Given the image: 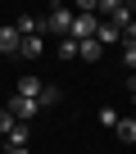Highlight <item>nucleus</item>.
Listing matches in <instances>:
<instances>
[{
    "instance_id": "nucleus-13",
    "label": "nucleus",
    "mask_w": 136,
    "mask_h": 154,
    "mask_svg": "<svg viewBox=\"0 0 136 154\" xmlns=\"http://www.w3.org/2000/svg\"><path fill=\"white\" fill-rule=\"evenodd\" d=\"M59 59H77V41L73 36H59V50H54Z\"/></svg>"
},
{
    "instance_id": "nucleus-7",
    "label": "nucleus",
    "mask_w": 136,
    "mask_h": 154,
    "mask_svg": "<svg viewBox=\"0 0 136 154\" xmlns=\"http://www.w3.org/2000/svg\"><path fill=\"white\" fill-rule=\"evenodd\" d=\"M27 140H32V127H27V122H14V127L5 131V149H23Z\"/></svg>"
},
{
    "instance_id": "nucleus-1",
    "label": "nucleus",
    "mask_w": 136,
    "mask_h": 154,
    "mask_svg": "<svg viewBox=\"0 0 136 154\" xmlns=\"http://www.w3.org/2000/svg\"><path fill=\"white\" fill-rule=\"evenodd\" d=\"M95 18H100V23H113V27L122 32V27L131 23V5H127V0H100Z\"/></svg>"
},
{
    "instance_id": "nucleus-11",
    "label": "nucleus",
    "mask_w": 136,
    "mask_h": 154,
    "mask_svg": "<svg viewBox=\"0 0 136 154\" xmlns=\"http://www.w3.org/2000/svg\"><path fill=\"white\" fill-rule=\"evenodd\" d=\"M113 131H118V140H122V145H136V118H118V127H113Z\"/></svg>"
},
{
    "instance_id": "nucleus-5",
    "label": "nucleus",
    "mask_w": 136,
    "mask_h": 154,
    "mask_svg": "<svg viewBox=\"0 0 136 154\" xmlns=\"http://www.w3.org/2000/svg\"><path fill=\"white\" fill-rule=\"evenodd\" d=\"M41 91H45V82H41V77H18V86H14V95H23V100H36L41 104Z\"/></svg>"
},
{
    "instance_id": "nucleus-16",
    "label": "nucleus",
    "mask_w": 136,
    "mask_h": 154,
    "mask_svg": "<svg viewBox=\"0 0 136 154\" xmlns=\"http://www.w3.org/2000/svg\"><path fill=\"white\" fill-rule=\"evenodd\" d=\"M9 127H14V118H9V113H5V109H0V136H5V131H9Z\"/></svg>"
},
{
    "instance_id": "nucleus-4",
    "label": "nucleus",
    "mask_w": 136,
    "mask_h": 154,
    "mask_svg": "<svg viewBox=\"0 0 136 154\" xmlns=\"http://www.w3.org/2000/svg\"><path fill=\"white\" fill-rule=\"evenodd\" d=\"M95 27H100V18H95V14H73V27H68V36H73V41H91V36H95Z\"/></svg>"
},
{
    "instance_id": "nucleus-12",
    "label": "nucleus",
    "mask_w": 136,
    "mask_h": 154,
    "mask_svg": "<svg viewBox=\"0 0 136 154\" xmlns=\"http://www.w3.org/2000/svg\"><path fill=\"white\" fill-rule=\"evenodd\" d=\"M95 41H100V45H118V27H113V23H100V27H95Z\"/></svg>"
},
{
    "instance_id": "nucleus-17",
    "label": "nucleus",
    "mask_w": 136,
    "mask_h": 154,
    "mask_svg": "<svg viewBox=\"0 0 136 154\" xmlns=\"http://www.w3.org/2000/svg\"><path fill=\"white\" fill-rule=\"evenodd\" d=\"M127 86H131V104H136V72H127Z\"/></svg>"
},
{
    "instance_id": "nucleus-3",
    "label": "nucleus",
    "mask_w": 136,
    "mask_h": 154,
    "mask_svg": "<svg viewBox=\"0 0 136 154\" xmlns=\"http://www.w3.org/2000/svg\"><path fill=\"white\" fill-rule=\"evenodd\" d=\"M5 113H9L14 122H27V118H36V113H41V104H36V100H23V95H9Z\"/></svg>"
},
{
    "instance_id": "nucleus-8",
    "label": "nucleus",
    "mask_w": 136,
    "mask_h": 154,
    "mask_svg": "<svg viewBox=\"0 0 136 154\" xmlns=\"http://www.w3.org/2000/svg\"><path fill=\"white\" fill-rule=\"evenodd\" d=\"M23 50V36L14 32V23H5V27H0V54H18Z\"/></svg>"
},
{
    "instance_id": "nucleus-2",
    "label": "nucleus",
    "mask_w": 136,
    "mask_h": 154,
    "mask_svg": "<svg viewBox=\"0 0 136 154\" xmlns=\"http://www.w3.org/2000/svg\"><path fill=\"white\" fill-rule=\"evenodd\" d=\"M41 27L54 32V36H68V27H73V9H68V5H50V14L41 18Z\"/></svg>"
},
{
    "instance_id": "nucleus-19",
    "label": "nucleus",
    "mask_w": 136,
    "mask_h": 154,
    "mask_svg": "<svg viewBox=\"0 0 136 154\" xmlns=\"http://www.w3.org/2000/svg\"><path fill=\"white\" fill-rule=\"evenodd\" d=\"M131 18H136V5H131Z\"/></svg>"
},
{
    "instance_id": "nucleus-18",
    "label": "nucleus",
    "mask_w": 136,
    "mask_h": 154,
    "mask_svg": "<svg viewBox=\"0 0 136 154\" xmlns=\"http://www.w3.org/2000/svg\"><path fill=\"white\" fill-rule=\"evenodd\" d=\"M5 154H32V149H27V145H23V149H5Z\"/></svg>"
},
{
    "instance_id": "nucleus-14",
    "label": "nucleus",
    "mask_w": 136,
    "mask_h": 154,
    "mask_svg": "<svg viewBox=\"0 0 136 154\" xmlns=\"http://www.w3.org/2000/svg\"><path fill=\"white\" fill-rule=\"evenodd\" d=\"M100 127H109V131H113V127H118V113H113V109H109V104H104V109H100Z\"/></svg>"
},
{
    "instance_id": "nucleus-10",
    "label": "nucleus",
    "mask_w": 136,
    "mask_h": 154,
    "mask_svg": "<svg viewBox=\"0 0 136 154\" xmlns=\"http://www.w3.org/2000/svg\"><path fill=\"white\" fill-rule=\"evenodd\" d=\"M77 54H82V59H86V63H95V59H100V54H104V45H100V41H95V36H91V41H77Z\"/></svg>"
},
{
    "instance_id": "nucleus-15",
    "label": "nucleus",
    "mask_w": 136,
    "mask_h": 154,
    "mask_svg": "<svg viewBox=\"0 0 136 154\" xmlns=\"http://www.w3.org/2000/svg\"><path fill=\"white\" fill-rule=\"evenodd\" d=\"M122 63H127V68L136 72V45H122Z\"/></svg>"
},
{
    "instance_id": "nucleus-9",
    "label": "nucleus",
    "mask_w": 136,
    "mask_h": 154,
    "mask_svg": "<svg viewBox=\"0 0 136 154\" xmlns=\"http://www.w3.org/2000/svg\"><path fill=\"white\" fill-rule=\"evenodd\" d=\"M41 54H45V36H23L18 59H41Z\"/></svg>"
},
{
    "instance_id": "nucleus-6",
    "label": "nucleus",
    "mask_w": 136,
    "mask_h": 154,
    "mask_svg": "<svg viewBox=\"0 0 136 154\" xmlns=\"http://www.w3.org/2000/svg\"><path fill=\"white\" fill-rule=\"evenodd\" d=\"M14 32H18V36H45V27H41L36 14H18V18H14Z\"/></svg>"
}]
</instances>
